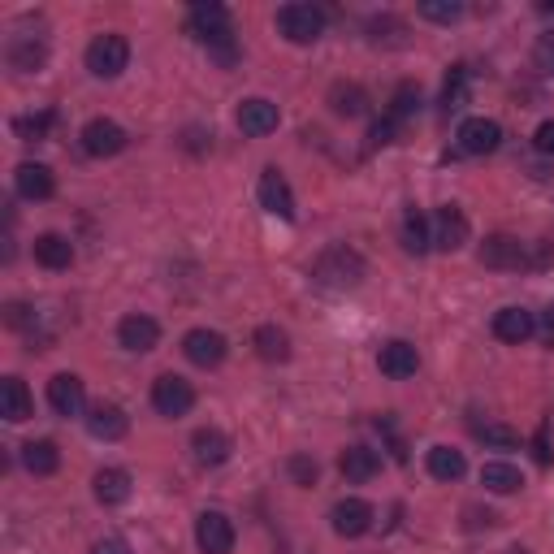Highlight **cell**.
Segmentation results:
<instances>
[{"mask_svg":"<svg viewBox=\"0 0 554 554\" xmlns=\"http://www.w3.org/2000/svg\"><path fill=\"white\" fill-rule=\"evenodd\" d=\"M187 31L200 39V44L213 52L221 65H234L239 61V48H234V31H230V9L226 5H195L191 18H187Z\"/></svg>","mask_w":554,"mask_h":554,"instance_id":"obj_1","label":"cell"},{"mask_svg":"<svg viewBox=\"0 0 554 554\" xmlns=\"http://www.w3.org/2000/svg\"><path fill=\"white\" fill-rule=\"evenodd\" d=\"M312 277L329 290H351V286L364 282V260H360V252H351V247H342V243L325 247L312 265Z\"/></svg>","mask_w":554,"mask_h":554,"instance_id":"obj_2","label":"cell"},{"mask_svg":"<svg viewBox=\"0 0 554 554\" xmlns=\"http://www.w3.org/2000/svg\"><path fill=\"white\" fill-rule=\"evenodd\" d=\"M277 31H282L290 44H316L325 31V13L308 5V0H295V5L277 9Z\"/></svg>","mask_w":554,"mask_h":554,"instance_id":"obj_3","label":"cell"},{"mask_svg":"<svg viewBox=\"0 0 554 554\" xmlns=\"http://www.w3.org/2000/svg\"><path fill=\"white\" fill-rule=\"evenodd\" d=\"M130 65V44L122 35H96L87 44V70L96 74V78H117Z\"/></svg>","mask_w":554,"mask_h":554,"instance_id":"obj_4","label":"cell"},{"mask_svg":"<svg viewBox=\"0 0 554 554\" xmlns=\"http://www.w3.org/2000/svg\"><path fill=\"white\" fill-rule=\"evenodd\" d=\"M152 407L161 416H187L191 407H195V390H191V381L187 377H178V373H161L152 381Z\"/></svg>","mask_w":554,"mask_h":554,"instance_id":"obj_5","label":"cell"},{"mask_svg":"<svg viewBox=\"0 0 554 554\" xmlns=\"http://www.w3.org/2000/svg\"><path fill=\"white\" fill-rule=\"evenodd\" d=\"M459 152L464 156H490L498 152V143H503V126L494 122V117H468V122H459Z\"/></svg>","mask_w":554,"mask_h":554,"instance_id":"obj_6","label":"cell"},{"mask_svg":"<svg viewBox=\"0 0 554 554\" xmlns=\"http://www.w3.org/2000/svg\"><path fill=\"white\" fill-rule=\"evenodd\" d=\"M83 152L87 156H96V161H104V156H117V152H126V143L130 135L117 122H109V117H96V122H87L83 126Z\"/></svg>","mask_w":554,"mask_h":554,"instance_id":"obj_7","label":"cell"},{"mask_svg":"<svg viewBox=\"0 0 554 554\" xmlns=\"http://www.w3.org/2000/svg\"><path fill=\"white\" fill-rule=\"evenodd\" d=\"M481 265L485 269H529V243L511 239V234H490L481 243Z\"/></svg>","mask_w":554,"mask_h":554,"instance_id":"obj_8","label":"cell"},{"mask_svg":"<svg viewBox=\"0 0 554 554\" xmlns=\"http://www.w3.org/2000/svg\"><path fill=\"white\" fill-rule=\"evenodd\" d=\"M195 546L204 554H230L234 550V524L226 511H204L195 520Z\"/></svg>","mask_w":554,"mask_h":554,"instance_id":"obj_9","label":"cell"},{"mask_svg":"<svg viewBox=\"0 0 554 554\" xmlns=\"http://www.w3.org/2000/svg\"><path fill=\"white\" fill-rule=\"evenodd\" d=\"M468 234H472V226L455 204H446L433 213V247H438V252H459V247L468 243Z\"/></svg>","mask_w":554,"mask_h":554,"instance_id":"obj_10","label":"cell"},{"mask_svg":"<svg viewBox=\"0 0 554 554\" xmlns=\"http://www.w3.org/2000/svg\"><path fill=\"white\" fill-rule=\"evenodd\" d=\"M226 338L217 334V329H191L187 338H182V355L195 364V368H217L226 360Z\"/></svg>","mask_w":554,"mask_h":554,"instance_id":"obj_11","label":"cell"},{"mask_svg":"<svg viewBox=\"0 0 554 554\" xmlns=\"http://www.w3.org/2000/svg\"><path fill=\"white\" fill-rule=\"evenodd\" d=\"M277 122H282V113H277V104L265 100V96H252L239 104V130L247 139H265L277 130Z\"/></svg>","mask_w":554,"mask_h":554,"instance_id":"obj_12","label":"cell"},{"mask_svg":"<svg viewBox=\"0 0 554 554\" xmlns=\"http://www.w3.org/2000/svg\"><path fill=\"white\" fill-rule=\"evenodd\" d=\"M260 204H265V213L282 217V221L295 217V195H290V182H286L282 169L269 165L265 174H260Z\"/></svg>","mask_w":554,"mask_h":554,"instance_id":"obj_13","label":"cell"},{"mask_svg":"<svg viewBox=\"0 0 554 554\" xmlns=\"http://www.w3.org/2000/svg\"><path fill=\"white\" fill-rule=\"evenodd\" d=\"M117 342H122L126 351H156V342H161V325L152 321V316L143 312H130L122 316V325H117Z\"/></svg>","mask_w":554,"mask_h":554,"instance_id":"obj_14","label":"cell"},{"mask_svg":"<svg viewBox=\"0 0 554 554\" xmlns=\"http://www.w3.org/2000/svg\"><path fill=\"white\" fill-rule=\"evenodd\" d=\"M48 403H52V412H57V416H78L87 407L83 381H78L74 373H57L48 381Z\"/></svg>","mask_w":554,"mask_h":554,"instance_id":"obj_15","label":"cell"},{"mask_svg":"<svg viewBox=\"0 0 554 554\" xmlns=\"http://www.w3.org/2000/svg\"><path fill=\"white\" fill-rule=\"evenodd\" d=\"M87 429H91V438H100V442H122L130 433V416L117 403H96L87 412Z\"/></svg>","mask_w":554,"mask_h":554,"instance_id":"obj_16","label":"cell"},{"mask_svg":"<svg viewBox=\"0 0 554 554\" xmlns=\"http://www.w3.org/2000/svg\"><path fill=\"white\" fill-rule=\"evenodd\" d=\"M329 520H334L338 537H364L368 529H373V507H368L364 498H342Z\"/></svg>","mask_w":554,"mask_h":554,"instance_id":"obj_17","label":"cell"},{"mask_svg":"<svg viewBox=\"0 0 554 554\" xmlns=\"http://www.w3.org/2000/svg\"><path fill=\"white\" fill-rule=\"evenodd\" d=\"M377 364H381V373H386V377H394V381H407V377H416V368H420V355H416V347H412V342L394 338V342H386V347H381Z\"/></svg>","mask_w":554,"mask_h":554,"instance_id":"obj_18","label":"cell"},{"mask_svg":"<svg viewBox=\"0 0 554 554\" xmlns=\"http://www.w3.org/2000/svg\"><path fill=\"white\" fill-rule=\"evenodd\" d=\"M13 191H18L22 200H48V195L57 191V182H52V169L48 165L26 161V165L13 169Z\"/></svg>","mask_w":554,"mask_h":554,"instance_id":"obj_19","label":"cell"},{"mask_svg":"<svg viewBox=\"0 0 554 554\" xmlns=\"http://www.w3.org/2000/svg\"><path fill=\"white\" fill-rule=\"evenodd\" d=\"M533 329H537V321H533V312H524V308H503V312H494V338L511 342V347L529 342Z\"/></svg>","mask_w":554,"mask_h":554,"instance_id":"obj_20","label":"cell"},{"mask_svg":"<svg viewBox=\"0 0 554 554\" xmlns=\"http://www.w3.org/2000/svg\"><path fill=\"white\" fill-rule=\"evenodd\" d=\"M191 451H195V464H204V468H221V464L230 459V438H226L221 429H195Z\"/></svg>","mask_w":554,"mask_h":554,"instance_id":"obj_21","label":"cell"},{"mask_svg":"<svg viewBox=\"0 0 554 554\" xmlns=\"http://www.w3.org/2000/svg\"><path fill=\"white\" fill-rule=\"evenodd\" d=\"M338 468H342V477H347V481L364 485V481H373L377 472H381V455L368 451V446H347L342 459H338Z\"/></svg>","mask_w":554,"mask_h":554,"instance_id":"obj_22","label":"cell"},{"mask_svg":"<svg viewBox=\"0 0 554 554\" xmlns=\"http://www.w3.org/2000/svg\"><path fill=\"white\" fill-rule=\"evenodd\" d=\"M31 394H26L22 377H5L0 381V416L9 420V425H22V420H31Z\"/></svg>","mask_w":554,"mask_h":554,"instance_id":"obj_23","label":"cell"},{"mask_svg":"<svg viewBox=\"0 0 554 554\" xmlns=\"http://www.w3.org/2000/svg\"><path fill=\"white\" fill-rule=\"evenodd\" d=\"M35 260L44 269H70L74 265V243L65 234H39L35 239Z\"/></svg>","mask_w":554,"mask_h":554,"instance_id":"obj_24","label":"cell"},{"mask_svg":"<svg viewBox=\"0 0 554 554\" xmlns=\"http://www.w3.org/2000/svg\"><path fill=\"white\" fill-rule=\"evenodd\" d=\"M91 485H96V498L104 507H122L130 498V472L126 468H100Z\"/></svg>","mask_w":554,"mask_h":554,"instance_id":"obj_25","label":"cell"},{"mask_svg":"<svg viewBox=\"0 0 554 554\" xmlns=\"http://www.w3.org/2000/svg\"><path fill=\"white\" fill-rule=\"evenodd\" d=\"M481 485L490 494H516V490H524V472L516 464H503V459H490V464L481 468Z\"/></svg>","mask_w":554,"mask_h":554,"instance_id":"obj_26","label":"cell"},{"mask_svg":"<svg viewBox=\"0 0 554 554\" xmlns=\"http://www.w3.org/2000/svg\"><path fill=\"white\" fill-rule=\"evenodd\" d=\"M403 247L412 256H425L433 247V221L420 213V208H407L403 213Z\"/></svg>","mask_w":554,"mask_h":554,"instance_id":"obj_27","label":"cell"},{"mask_svg":"<svg viewBox=\"0 0 554 554\" xmlns=\"http://www.w3.org/2000/svg\"><path fill=\"white\" fill-rule=\"evenodd\" d=\"M329 109L338 117H364L368 113V91L360 83H334L329 87Z\"/></svg>","mask_w":554,"mask_h":554,"instance_id":"obj_28","label":"cell"},{"mask_svg":"<svg viewBox=\"0 0 554 554\" xmlns=\"http://www.w3.org/2000/svg\"><path fill=\"white\" fill-rule=\"evenodd\" d=\"M464 472H468L464 451H455V446H433V451H429V477H438V481H459Z\"/></svg>","mask_w":554,"mask_h":554,"instance_id":"obj_29","label":"cell"},{"mask_svg":"<svg viewBox=\"0 0 554 554\" xmlns=\"http://www.w3.org/2000/svg\"><path fill=\"white\" fill-rule=\"evenodd\" d=\"M22 464H26V472H35V477H52V472L61 468L57 442H26L22 446Z\"/></svg>","mask_w":554,"mask_h":554,"instance_id":"obj_30","label":"cell"},{"mask_svg":"<svg viewBox=\"0 0 554 554\" xmlns=\"http://www.w3.org/2000/svg\"><path fill=\"white\" fill-rule=\"evenodd\" d=\"M44 61H48V48L39 44V39H13V44H9V65L18 74L44 70Z\"/></svg>","mask_w":554,"mask_h":554,"instance_id":"obj_31","label":"cell"},{"mask_svg":"<svg viewBox=\"0 0 554 554\" xmlns=\"http://www.w3.org/2000/svg\"><path fill=\"white\" fill-rule=\"evenodd\" d=\"M252 347H256L260 360L282 364L286 355H290V338H286V329H277V325H260V329H256V338H252Z\"/></svg>","mask_w":554,"mask_h":554,"instance_id":"obj_32","label":"cell"},{"mask_svg":"<svg viewBox=\"0 0 554 554\" xmlns=\"http://www.w3.org/2000/svg\"><path fill=\"white\" fill-rule=\"evenodd\" d=\"M420 18H429V22H442V26H451V22H459L464 18V0H420Z\"/></svg>","mask_w":554,"mask_h":554,"instance_id":"obj_33","label":"cell"},{"mask_svg":"<svg viewBox=\"0 0 554 554\" xmlns=\"http://www.w3.org/2000/svg\"><path fill=\"white\" fill-rule=\"evenodd\" d=\"M464 100H468V65H455L451 78H446V91H442V109L455 113V109H464Z\"/></svg>","mask_w":554,"mask_h":554,"instance_id":"obj_34","label":"cell"},{"mask_svg":"<svg viewBox=\"0 0 554 554\" xmlns=\"http://www.w3.org/2000/svg\"><path fill=\"white\" fill-rule=\"evenodd\" d=\"M472 433H477L485 446H498V451H511V446H520V433L507 429V425H494V420H485V425H472Z\"/></svg>","mask_w":554,"mask_h":554,"instance_id":"obj_35","label":"cell"},{"mask_svg":"<svg viewBox=\"0 0 554 554\" xmlns=\"http://www.w3.org/2000/svg\"><path fill=\"white\" fill-rule=\"evenodd\" d=\"M420 109V87L416 83H399V91H394L390 100V117L394 122H403V117H412Z\"/></svg>","mask_w":554,"mask_h":554,"instance_id":"obj_36","label":"cell"},{"mask_svg":"<svg viewBox=\"0 0 554 554\" xmlns=\"http://www.w3.org/2000/svg\"><path fill=\"white\" fill-rule=\"evenodd\" d=\"M52 126V113H35V117H13V130L22 139H44V130Z\"/></svg>","mask_w":554,"mask_h":554,"instance_id":"obj_37","label":"cell"},{"mask_svg":"<svg viewBox=\"0 0 554 554\" xmlns=\"http://www.w3.org/2000/svg\"><path fill=\"white\" fill-rule=\"evenodd\" d=\"M290 477H295L299 485H312V481H316V459L295 455V459H290Z\"/></svg>","mask_w":554,"mask_h":554,"instance_id":"obj_38","label":"cell"},{"mask_svg":"<svg viewBox=\"0 0 554 554\" xmlns=\"http://www.w3.org/2000/svg\"><path fill=\"white\" fill-rule=\"evenodd\" d=\"M394 130H399V122H394L390 113L381 117V122H373V135H368V139H373V148H386V143H394Z\"/></svg>","mask_w":554,"mask_h":554,"instance_id":"obj_39","label":"cell"},{"mask_svg":"<svg viewBox=\"0 0 554 554\" xmlns=\"http://www.w3.org/2000/svg\"><path fill=\"white\" fill-rule=\"evenodd\" d=\"M5 321H9L13 329H31V325H35V312L26 308V303H9V308H5Z\"/></svg>","mask_w":554,"mask_h":554,"instance_id":"obj_40","label":"cell"},{"mask_svg":"<svg viewBox=\"0 0 554 554\" xmlns=\"http://www.w3.org/2000/svg\"><path fill=\"white\" fill-rule=\"evenodd\" d=\"M533 148L554 161V122H542V126H537V135H533Z\"/></svg>","mask_w":554,"mask_h":554,"instance_id":"obj_41","label":"cell"},{"mask_svg":"<svg viewBox=\"0 0 554 554\" xmlns=\"http://www.w3.org/2000/svg\"><path fill=\"white\" fill-rule=\"evenodd\" d=\"M537 65H542L546 74H554V35H542V44H537Z\"/></svg>","mask_w":554,"mask_h":554,"instance_id":"obj_42","label":"cell"},{"mask_svg":"<svg viewBox=\"0 0 554 554\" xmlns=\"http://www.w3.org/2000/svg\"><path fill=\"white\" fill-rule=\"evenodd\" d=\"M91 554H135V550H130V546L122 542V537H104V542L91 546Z\"/></svg>","mask_w":554,"mask_h":554,"instance_id":"obj_43","label":"cell"},{"mask_svg":"<svg viewBox=\"0 0 554 554\" xmlns=\"http://www.w3.org/2000/svg\"><path fill=\"white\" fill-rule=\"evenodd\" d=\"M533 446H537V464H550V459H554V455H550V442H546V429H542V433H537V442H533Z\"/></svg>","mask_w":554,"mask_h":554,"instance_id":"obj_44","label":"cell"},{"mask_svg":"<svg viewBox=\"0 0 554 554\" xmlns=\"http://www.w3.org/2000/svg\"><path fill=\"white\" fill-rule=\"evenodd\" d=\"M542 338H546V342H554V308H550V316H546V325H542Z\"/></svg>","mask_w":554,"mask_h":554,"instance_id":"obj_45","label":"cell"},{"mask_svg":"<svg viewBox=\"0 0 554 554\" xmlns=\"http://www.w3.org/2000/svg\"><path fill=\"white\" fill-rule=\"evenodd\" d=\"M511 554H529V550H511Z\"/></svg>","mask_w":554,"mask_h":554,"instance_id":"obj_46","label":"cell"}]
</instances>
